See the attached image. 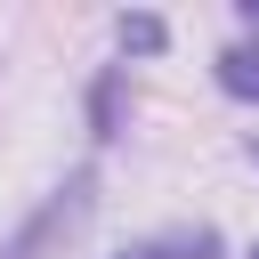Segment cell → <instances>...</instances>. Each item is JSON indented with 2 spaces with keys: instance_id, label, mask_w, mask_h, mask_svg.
Returning a JSON list of instances; mask_svg holds the SVG:
<instances>
[{
  "instance_id": "1",
  "label": "cell",
  "mask_w": 259,
  "mask_h": 259,
  "mask_svg": "<svg viewBox=\"0 0 259 259\" xmlns=\"http://www.w3.org/2000/svg\"><path fill=\"white\" fill-rule=\"evenodd\" d=\"M219 89L243 97V105H259V40H235V49L219 57Z\"/></svg>"
},
{
  "instance_id": "6",
  "label": "cell",
  "mask_w": 259,
  "mask_h": 259,
  "mask_svg": "<svg viewBox=\"0 0 259 259\" xmlns=\"http://www.w3.org/2000/svg\"><path fill=\"white\" fill-rule=\"evenodd\" d=\"M251 259H259V251H251Z\"/></svg>"
},
{
  "instance_id": "5",
  "label": "cell",
  "mask_w": 259,
  "mask_h": 259,
  "mask_svg": "<svg viewBox=\"0 0 259 259\" xmlns=\"http://www.w3.org/2000/svg\"><path fill=\"white\" fill-rule=\"evenodd\" d=\"M251 154H259V138H251Z\"/></svg>"
},
{
  "instance_id": "4",
  "label": "cell",
  "mask_w": 259,
  "mask_h": 259,
  "mask_svg": "<svg viewBox=\"0 0 259 259\" xmlns=\"http://www.w3.org/2000/svg\"><path fill=\"white\" fill-rule=\"evenodd\" d=\"M170 251H178V243H154V251H121V259H170Z\"/></svg>"
},
{
  "instance_id": "3",
  "label": "cell",
  "mask_w": 259,
  "mask_h": 259,
  "mask_svg": "<svg viewBox=\"0 0 259 259\" xmlns=\"http://www.w3.org/2000/svg\"><path fill=\"white\" fill-rule=\"evenodd\" d=\"M89 121H97V138H113V121H121V73H105V81H97V97H89Z\"/></svg>"
},
{
  "instance_id": "2",
  "label": "cell",
  "mask_w": 259,
  "mask_h": 259,
  "mask_svg": "<svg viewBox=\"0 0 259 259\" xmlns=\"http://www.w3.org/2000/svg\"><path fill=\"white\" fill-rule=\"evenodd\" d=\"M113 40H121V49H130V57H154V49H162V40H170V24H162V16H146V8H138V16H121V24H113Z\"/></svg>"
}]
</instances>
